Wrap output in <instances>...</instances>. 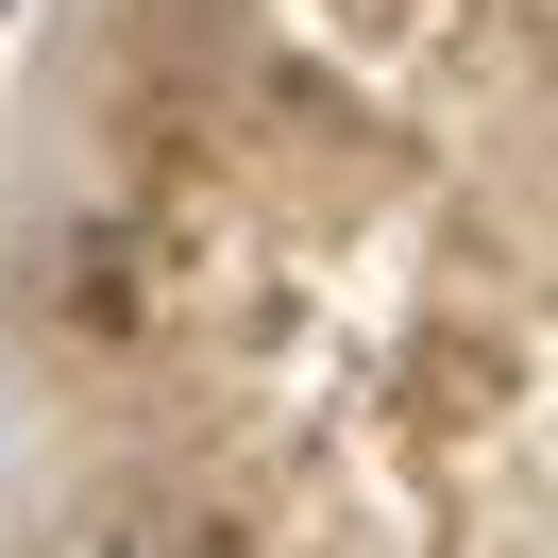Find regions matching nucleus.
Segmentation results:
<instances>
[{"label": "nucleus", "instance_id": "nucleus-2", "mask_svg": "<svg viewBox=\"0 0 558 558\" xmlns=\"http://www.w3.org/2000/svg\"><path fill=\"white\" fill-rule=\"evenodd\" d=\"M490 558H524V542H490Z\"/></svg>", "mask_w": 558, "mask_h": 558}, {"label": "nucleus", "instance_id": "nucleus-1", "mask_svg": "<svg viewBox=\"0 0 558 558\" xmlns=\"http://www.w3.org/2000/svg\"><path fill=\"white\" fill-rule=\"evenodd\" d=\"M51 558H238V524L204 490H170V474H119V490H85L51 524Z\"/></svg>", "mask_w": 558, "mask_h": 558}]
</instances>
